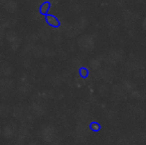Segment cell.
Returning <instances> with one entry per match:
<instances>
[{
    "mask_svg": "<svg viewBox=\"0 0 146 145\" xmlns=\"http://www.w3.org/2000/svg\"><path fill=\"white\" fill-rule=\"evenodd\" d=\"M45 19H46V22L48 23L49 26L53 28H59L61 26V22L58 18L56 17L55 15H52V14H47L45 16Z\"/></svg>",
    "mask_w": 146,
    "mask_h": 145,
    "instance_id": "6da1fadb",
    "label": "cell"
},
{
    "mask_svg": "<svg viewBox=\"0 0 146 145\" xmlns=\"http://www.w3.org/2000/svg\"><path fill=\"white\" fill-rule=\"evenodd\" d=\"M50 8H51V3L49 1H45L40 5L39 12H40L42 15L46 16L47 14H49V10H50Z\"/></svg>",
    "mask_w": 146,
    "mask_h": 145,
    "instance_id": "7a4b0ae2",
    "label": "cell"
},
{
    "mask_svg": "<svg viewBox=\"0 0 146 145\" xmlns=\"http://www.w3.org/2000/svg\"><path fill=\"white\" fill-rule=\"evenodd\" d=\"M88 73H90V72H88V70L86 67H81V68L79 69V75H80V77H83V79H87L88 77Z\"/></svg>",
    "mask_w": 146,
    "mask_h": 145,
    "instance_id": "3957f363",
    "label": "cell"
},
{
    "mask_svg": "<svg viewBox=\"0 0 146 145\" xmlns=\"http://www.w3.org/2000/svg\"><path fill=\"white\" fill-rule=\"evenodd\" d=\"M90 130H92L94 132H98L100 130V124L98 122H96V121H92V123L90 124Z\"/></svg>",
    "mask_w": 146,
    "mask_h": 145,
    "instance_id": "277c9868",
    "label": "cell"
}]
</instances>
